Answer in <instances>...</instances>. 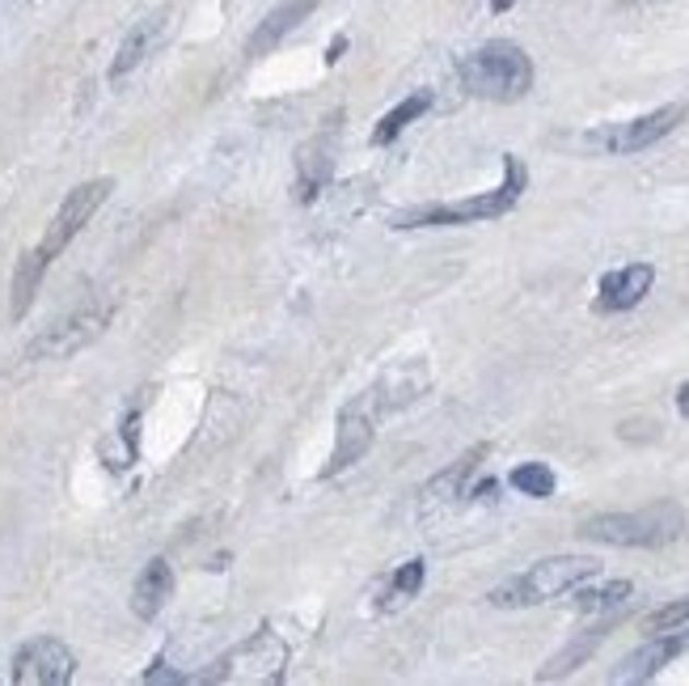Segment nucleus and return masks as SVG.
Here are the masks:
<instances>
[{
	"label": "nucleus",
	"instance_id": "1",
	"mask_svg": "<svg viewBox=\"0 0 689 686\" xmlns=\"http://www.w3.org/2000/svg\"><path fill=\"white\" fill-rule=\"evenodd\" d=\"M529 187V170L516 153L503 158V183L495 191H482L470 199H453V204H423V208H407L394 212L389 225L394 229H453V225H478V221H500L507 217Z\"/></svg>",
	"mask_w": 689,
	"mask_h": 686
},
{
	"label": "nucleus",
	"instance_id": "2",
	"mask_svg": "<svg viewBox=\"0 0 689 686\" xmlns=\"http://www.w3.org/2000/svg\"><path fill=\"white\" fill-rule=\"evenodd\" d=\"M457 77H462L466 94H474V98L521 102L533 90V60L525 56L521 43L495 38V43H482L478 51H470L457 65Z\"/></svg>",
	"mask_w": 689,
	"mask_h": 686
},
{
	"label": "nucleus",
	"instance_id": "3",
	"mask_svg": "<svg viewBox=\"0 0 689 686\" xmlns=\"http://www.w3.org/2000/svg\"><path fill=\"white\" fill-rule=\"evenodd\" d=\"M584 538L605 543V547H643V551H659L668 543H677L686 534V513L673 500H659L634 513H600L580 525Z\"/></svg>",
	"mask_w": 689,
	"mask_h": 686
},
{
	"label": "nucleus",
	"instance_id": "4",
	"mask_svg": "<svg viewBox=\"0 0 689 686\" xmlns=\"http://www.w3.org/2000/svg\"><path fill=\"white\" fill-rule=\"evenodd\" d=\"M600 572V563L593 556H550L537 559L529 572L503 581L500 589H491V606L500 611H525V606H541V602H554L571 593L575 585L593 581Z\"/></svg>",
	"mask_w": 689,
	"mask_h": 686
},
{
	"label": "nucleus",
	"instance_id": "5",
	"mask_svg": "<svg viewBox=\"0 0 689 686\" xmlns=\"http://www.w3.org/2000/svg\"><path fill=\"white\" fill-rule=\"evenodd\" d=\"M110 318H115V297H90V301H81L77 310L60 314L51 327L38 330L31 344H26V360L77 357V352H85L94 339L106 335Z\"/></svg>",
	"mask_w": 689,
	"mask_h": 686
},
{
	"label": "nucleus",
	"instance_id": "6",
	"mask_svg": "<svg viewBox=\"0 0 689 686\" xmlns=\"http://www.w3.org/2000/svg\"><path fill=\"white\" fill-rule=\"evenodd\" d=\"M686 115H689L686 102H668V106L647 111V115H639V119L605 124V128L588 131V136H584V149L605 153V158H630V153H643V149L659 144L664 136H673V131L686 124Z\"/></svg>",
	"mask_w": 689,
	"mask_h": 686
},
{
	"label": "nucleus",
	"instance_id": "7",
	"mask_svg": "<svg viewBox=\"0 0 689 686\" xmlns=\"http://www.w3.org/2000/svg\"><path fill=\"white\" fill-rule=\"evenodd\" d=\"M217 665L220 670L203 674V683H280L283 665H288V644L280 631L262 627Z\"/></svg>",
	"mask_w": 689,
	"mask_h": 686
},
{
	"label": "nucleus",
	"instance_id": "8",
	"mask_svg": "<svg viewBox=\"0 0 689 686\" xmlns=\"http://www.w3.org/2000/svg\"><path fill=\"white\" fill-rule=\"evenodd\" d=\"M110 191H115V183H110V178H94V183L72 187V191L63 196L60 208H56V217H51V225H47V233H43V242L34 246V255L51 267V263L68 251V242H72L81 229L94 221V212L106 204V199H110Z\"/></svg>",
	"mask_w": 689,
	"mask_h": 686
},
{
	"label": "nucleus",
	"instance_id": "9",
	"mask_svg": "<svg viewBox=\"0 0 689 686\" xmlns=\"http://www.w3.org/2000/svg\"><path fill=\"white\" fill-rule=\"evenodd\" d=\"M77 674V656L56 636H38L22 644L13 656V683L17 686H63Z\"/></svg>",
	"mask_w": 689,
	"mask_h": 686
},
{
	"label": "nucleus",
	"instance_id": "10",
	"mask_svg": "<svg viewBox=\"0 0 689 686\" xmlns=\"http://www.w3.org/2000/svg\"><path fill=\"white\" fill-rule=\"evenodd\" d=\"M373 394H364V398H355V403H347L343 411H339V441H335V454L326 462V470H322V479H335L339 470H347L351 462H360V457L373 450Z\"/></svg>",
	"mask_w": 689,
	"mask_h": 686
},
{
	"label": "nucleus",
	"instance_id": "11",
	"mask_svg": "<svg viewBox=\"0 0 689 686\" xmlns=\"http://www.w3.org/2000/svg\"><path fill=\"white\" fill-rule=\"evenodd\" d=\"M170 26H174V9H170V4L157 9V13H149V18H140V22L124 34V43H119V51H115V60H110V81H124L127 72H136V68L144 65L161 43H165Z\"/></svg>",
	"mask_w": 689,
	"mask_h": 686
},
{
	"label": "nucleus",
	"instance_id": "12",
	"mask_svg": "<svg viewBox=\"0 0 689 686\" xmlns=\"http://www.w3.org/2000/svg\"><path fill=\"white\" fill-rule=\"evenodd\" d=\"M681 653H689V623L677 627V631L647 636V644L634 649V653L614 670V683H647V678H656L659 670H664L668 661H677Z\"/></svg>",
	"mask_w": 689,
	"mask_h": 686
},
{
	"label": "nucleus",
	"instance_id": "13",
	"mask_svg": "<svg viewBox=\"0 0 689 686\" xmlns=\"http://www.w3.org/2000/svg\"><path fill=\"white\" fill-rule=\"evenodd\" d=\"M335 153H339V119L330 124V131L322 128L310 140V144H301V153H296V199L301 204H314L317 191L330 183V174H335Z\"/></svg>",
	"mask_w": 689,
	"mask_h": 686
},
{
	"label": "nucleus",
	"instance_id": "14",
	"mask_svg": "<svg viewBox=\"0 0 689 686\" xmlns=\"http://www.w3.org/2000/svg\"><path fill=\"white\" fill-rule=\"evenodd\" d=\"M652 284H656L652 263H630V267H618V271H605L600 289H596V314H627L652 293Z\"/></svg>",
	"mask_w": 689,
	"mask_h": 686
},
{
	"label": "nucleus",
	"instance_id": "15",
	"mask_svg": "<svg viewBox=\"0 0 689 686\" xmlns=\"http://www.w3.org/2000/svg\"><path fill=\"white\" fill-rule=\"evenodd\" d=\"M317 4H322V0H280V4H276V9H271L258 26H254L250 43H246V56H267L271 47H280L283 38L296 31V26L314 13Z\"/></svg>",
	"mask_w": 689,
	"mask_h": 686
},
{
	"label": "nucleus",
	"instance_id": "16",
	"mask_svg": "<svg viewBox=\"0 0 689 686\" xmlns=\"http://www.w3.org/2000/svg\"><path fill=\"white\" fill-rule=\"evenodd\" d=\"M170 597H174V568H170L165 559H149L144 572H140L136 585H131V615L144 623L157 619Z\"/></svg>",
	"mask_w": 689,
	"mask_h": 686
},
{
	"label": "nucleus",
	"instance_id": "17",
	"mask_svg": "<svg viewBox=\"0 0 689 686\" xmlns=\"http://www.w3.org/2000/svg\"><path fill=\"white\" fill-rule=\"evenodd\" d=\"M487 457V445H474L470 454H462L448 470H440L436 479L428 484V488L419 491V500H423V513H432V509H444V504H453L457 496H466V484H470V475L478 470V462Z\"/></svg>",
	"mask_w": 689,
	"mask_h": 686
},
{
	"label": "nucleus",
	"instance_id": "18",
	"mask_svg": "<svg viewBox=\"0 0 689 686\" xmlns=\"http://www.w3.org/2000/svg\"><path fill=\"white\" fill-rule=\"evenodd\" d=\"M428 111H432V94H428V90H414V94L398 102L389 115H381V124L373 128V144L376 149L394 144V140H398V136H402V131H407L419 115H428Z\"/></svg>",
	"mask_w": 689,
	"mask_h": 686
},
{
	"label": "nucleus",
	"instance_id": "19",
	"mask_svg": "<svg viewBox=\"0 0 689 686\" xmlns=\"http://www.w3.org/2000/svg\"><path fill=\"white\" fill-rule=\"evenodd\" d=\"M605 636H609V623H600V627H593V631H584V636H580V640H571L563 653L550 661V670H541L537 678H541V683H554V678L571 674V670H580V665L593 656V649L605 640Z\"/></svg>",
	"mask_w": 689,
	"mask_h": 686
},
{
	"label": "nucleus",
	"instance_id": "20",
	"mask_svg": "<svg viewBox=\"0 0 689 686\" xmlns=\"http://www.w3.org/2000/svg\"><path fill=\"white\" fill-rule=\"evenodd\" d=\"M634 597V585L630 581H605L596 589H580L575 585V611L580 615H605V611H618Z\"/></svg>",
	"mask_w": 689,
	"mask_h": 686
},
{
	"label": "nucleus",
	"instance_id": "21",
	"mask_svg": "<svg viewBox=\"0 0 689 686\" xmlns=\"http://www.w3.org/2000/svg\"><path fill=\"white\" fill-rule=\"evenodd\" d=\"M423 577H428V563H423V559H407V563L389 577V585H385V593H381L376 611H394V606L410 602V597L423 589Z\"/></svg>",
	"mask_w": 689,
	"mask_h": 686
},
{
	"label": "nucleus",
	"instance_id": "22",
	"mask_svg": "<svg viewBox=\"0 0 689 686\" xmlns=\"http://www.w3.org/2000/svg\"><path fill=\"white\" fill-rule=\"evenodd\" d=\"M43 276H47V263L38 259L34 251H26L22 263H17V271H13V318H22V314L31 310L34 293H38V284H43Z\"/></svg>",
	"mask_w": 689,
	"mask_h": 686
},
{
	"label": "nucleus",
	"instance_id": "23",
	"mask_svg": "<svg viewBox=\"0 0 689 686\" xmlns=\"http://www.w3.org/2000/svg\"><path fill=\"white\" fill-rule=\"evenodd\" d=\"M507 484L521 491V496H533V500H546V496H554V488H559V479H554V470H550L546 462H525V466H516V470L507 475Z\"/></svg>",
	"mask_w": 689,
	"mask_h": 686
},
{
	"label": "nucleus",
	"instance_id": "24",
	"mask_svg": "<svg viewBox=\"0 0 689 686\" xmlns=\"http://www.w3.org/2000/svg\"><path fill=\"white\" fill-rule=\"evenodd\" d=\"M689 623V597H677V602H668V606H656L647 619H643V631L647 636H659V631H677V627H686Z\"/></svg>",
	"mask_w": 689,
	"mask_h": 686
},
{
	"label": "nucleus",
	"instance_id": "25",
	"mask_svg": "<svg viewBox=\"0 0 689 686\" xmlns=\"http://www.w3.org/2000/svg\"><path fill=\"white\" fill-rule=\"evenodd\" d=\"M144 683H183V674H170V670H161V661L144 674Z\"/></svg>",
	"mask_w": 689,
	"mask_h": 686
},
{
	"label": "nucleus",
	"instance_id": "26",
	"mask_svg": "<svg viewBox=\"0 0 689 686\" xmlns=\"http://www.w3.org/2000/svg\"><path fill=\"white\" fill-rule=\"evenodd\" d=\"M347 51V38H335V47H330V56H326V65H339Z\"/></svg>",
	"mask_w": 689,
	"mask_h": 686
},
{
	"label": "nucleus",
	"instance_id": "27",
	"mask_svg": "<svg viewBox=\"0 0 689 686\" xmlns=\"http://www.w3.org/2000/svg\"><path fill=\"white\" fill-rule=\"evenodd\" d=\"M677 411H681V420H689V382L677 391Z\"/></svg>",
	"mask_w": 689,
	"mask_h": 686
},
{
	"label": "nucleus",
	"instance_id": "28",
	"mask_svg": "<svg viewBox=\"0 0 689 686\" xmlns=\"http://www.w3.org/2000/svg\"><path fill=\"white\" fill-rule=\"evenodd\" d=\"M495 491H500V484H495V479H487V484H478L470 496H495Z\"/></svg>",
	"mask_w": 689,
	"mask_h": 686
},
{
	"label": "nucleus",
	"instance_id": "29",
	"mask_svg": "<svg viewBox=\"0 0 689 686\" xmlns=\"http://www.w3.org/2000/svg\"><path fill=\"white\" fill-rule=\"evenodd\" d=\"M512 4H516V0H491V13H507Z\"/></svg>",
	"mask_w": 689,
	"mask_h": 686
}]
</instances>
